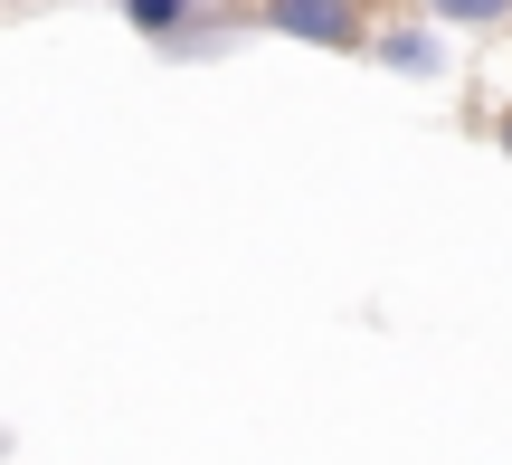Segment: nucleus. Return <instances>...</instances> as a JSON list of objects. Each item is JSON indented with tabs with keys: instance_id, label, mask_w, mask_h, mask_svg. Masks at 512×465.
<instances>
[{
	"instance_id": "3",
	"label": "nucleus",
	"mask_w": 512,
	"mask_h": 465,
	"mask_svg": "<svg viewBox=\"0 0 512 465\" xmlns=\"http://www.w3.org/2000/svg\"><path fill=\"white\" fill-rule=\"evenodd\" d=\"M418 19L427 29H465V38H484V29H512V0H418Z\"/></svg>"
},
{
	"instance_id": "4",
	"label": "nucleus",
	"mask_w": 512,
	"mask_h": 465,
	"mask_svg": "<svg viewBox=\"0 0 512 465\" xmlns=\"http://www.w3.org/2000/svg\"><path fill=\"white\" fill-rule=\"evenodd\" d=\"M200 10H219V0H124V29H143L152 48H171V38H181Z\"/></svg>"
},
{
	"instance_id": "1",
	"label": "nucleus",
	"mask_w": 512,
	"mask_h": 465,
	"mask_svg": "<svg viewBox=\"0 0 512 465\" xmlns=\"http://www.w3.org/2000/svg\"><path fill=\"white\" fill-rule=\"evenodd\" d=\"M256 29L294 38V48H361L370 0H256Z\"/></svg>"
},
{
	"instance_id": "2",
	"label": "nucleus",
	"mask_w": 512,
	"mask_h": 465,
	"mask_svg": "<svg viewBox=\"0 0 512 465\" xmlns=\"http://www.w3.org/2000/svg\"><path fill=\"white\" fill-rule=\"evenodd\" d=\"M361 48L380 57L389 76H418V86H437V76H446V38L427 29V19H380V29H370Z\"/></svg>"
},
{
	"instance_id": "5",
	"label": "nucleus",
	"mask_w": 512,
	"mask_h": 465,
	"mask_svg": "<svg viewBox=\"0 0 512 465\" xmlns=\"http://www.w3.org/2000/svg\"><path fill=\"white\" fill-rule=\"evenodd\" d=\"M494 143H503V152H512V105H503V114H494Z\"/></svg>"
}]
</instances>
